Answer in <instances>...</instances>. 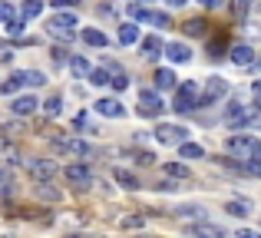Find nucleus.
<instances>
[{
  "label": "nucleus",
  "instance_id": "nucleus-25",
  "mask_svg": "<svg viewBox=\"0 0 261 238\" xmlns=\"http://www.w3.org/2000/svg\"><path fill=\"white\" fill-rule=\"evenodd\" d=\"M60 110H63V99H60V93H53V96L43 103V113L46 116H60Z\"/></svg>",
  "mask_w": 261,
  "mask_h": 238
},
{
  "label": "nucleus",
  "instance_id": "nucleus-9",
  "mask_svg": "<svg viewBox=\"0 0 261 238\" xmlns=\"http://www.w3.org/2000/svg\"><path fill=\"white\" fill-rule=\"evenodd\" d=\"M53 175H57V166H53V159H37V162H30V179H33V182L46 186Z\"/></svg>",
  "mask_w": 261,
  "mask_h": 238
},
{
  "label": "nucleus",
  "instance_id": "nucleus-1",
  "mask_svg": "<svg viewBox=\"0 0 261 238\" xmlns=\"http://www.w3.org/2000/svg\"><path fill=\"white\" fill-rule=\"evenodd\" d=\"M228 152L235 155L242 166H248L251 159H261V139H255V136H245V133H238V136H231L228 142Z\"/></svg>",
  "mask_w": 261,
  "mask_h": 238
},
{
  "label": "nucleus",
  "instance_id": "nucleus-4",
  "mask_svg": "<svg viewBox=\"0 0 261 238\" xmlns=\"http://www.w3.org/2000/svg\"><path fill=\"white\" fill-rule=\"evenodd\" d=\"M185 139H189V129L185 126H175V122H159L155 126V142H162V146H178Z\"/></svg>",
  "mask_w": 261,
  "mask_h": 238
},
{
  "label": "nucleus",
  "instance_id": "nucleus-19",
  "mask_svg": "<svg viewBox=\"0 0 261 238\" xmlns=\"http://www.w3.org/2000/svg\"><path fill=\"white\" fill-rule=\"evenodd\" d=\"M17 80H20L23 86H43V83H46V76H43L40 70H20Z\"/></svg>",
  "mask_w": 261,
  "mask_h": 238
},
{
  "label": "nucleus",
  "instance_id": "nucleus-12",
  "mask_svg": "<svg viewBox=\"0 0 261 238\" xmlns=\"http://www.w3.org/2000/svg\"><path fill=\"white\" fill-rule=\"evenodd\" d=\"M228 57H231V63H235V66H251V63H255V50H251L248 43L231 46V50H228Z\"/></svg>",
  "mask_w": 261,
  "mask_h": 238
},
{
  "label": "nucleus",
  "instance_id": "nucleus-11",
  "mask_svg": "<svg viewBox=\"0 0 261 238\" xmlns=\"http://www.w3.org/2000/svg\"><path fill=\"white\" fill-rule=\"evenodd\" d=\"M96 113H99V116H109V119H122L126 116V106H122L119 99H99V103H96Z\"/></svg>",
  "mask_w": 261,
  "mask_h": 238
},
{
  "label": "nucleus",
  "instance_id": "nucleus-16",
  "mask_svg": "<svg viewBox=\"0 0 261 238\" xmlns=\"http://www.w3.org/2000/svg\"><path fill=\"white\" fill-rule=\"evenodd\" d=\"M83 43L86 46H109V37L102 30H96V27H86L83 30Z\"/></svg>",
  "mask_w": 261,
  "mask_h": 238
},
{
  "label": "nucleus",
  "instance_id": "nucleus-35",
  "mask_svg": "<svg viewBox=\"0 0 261 238\" xmlns=\"http://www.w3.org/2000/svg\"><path fill=\"white\" fill-rule=\"evenodd\" d=\"M50 4H53V7H76L80 0H50Z\"/></svg>",
  "mask_w": 261,
  "mask_h": 238
},
{
  "label": "nucleus",
  "instance_id": "nucleus-30",
  "mask_svg": "<svg viewBox=\"0 0 261 238\" xmlns=\"http://www.w3.org/2000/svg\"><path fill=\"white\" fill-rule=\"evenodd\" d=\"M192 232H195V235H212V238H222V228H218V225H208V222H202V225H195Z\"/></svg>",
  "mask_w": 261,
  "mask_h": 238
},
{
  "label": "nucleus",
  "instance_id": "nucleus-37",
  "mask_svg": "<svg viewBox=\"0 0 261 238\" xmlns=\"http://www.w3.org/2000/svg\"><path fill=\"white\" fill-rule=\"evenodd\" d=\"M122 225H126V228H139V225H142V219H126Z\"/></svg>",
  "mask_w": 261,
  "mask_h": 238
},
{
  "label": "nucleus",
  "instance_id": "nucleus-8",
  "mask_svg": "<svg viewBox=\"0 0 261 238\" xmlns=\"http://www.w3.org/2000/svg\"><path fill=\"white\" fill-rule=\"evenodd\" d=\"M162 110H166V106H162V99L159 96H155V93L152 90H146V93H142V96H139V116H146V119H159L162 116Z\"/></svg>",
  "mask_w": 261,
  "mask_h": 238
},
{
  "label": "nucleus",
  "instance_id": "nucleus-5",
  "mask_svg": "<svg viewBox=\"0 0 261 238\" xmlns=\"http://www.w3.org/2000/svg\"><path fill=\"white\" fill-rule=\"evenodd\" d=\"M53 149L57 152H66V155H93V146L89 142H83V139H70V136H57L53 139Z\"/></svg>",
  "mask_w": 261,
  "mask_h": 238
},
{
  "label": "nucleus",
  "instance_id": "nucleus-39",
  "mask_svg": "<svg viewBox=\"0 0 261 238\" xmlns=\"http://www.w3.org/2000/svg\"><path fill=\"white\" fill-rule=\"evenodd\" d=\"M189 0H169V7H185Z\"/></svg>",
  "mask_w": 261,
  "mask_h": 238
},
{
  "label": "nucleus",
  "instance_id": "nucleus-17",
  "mask_svg": "<svg viewBox=\"0 0 261 238\" xmlns=\"http://www.w3.org/2000/svg\"><path fill=\"white\" fill-rule=\"evenodd\" d=\"M119 43H122V46L139 43V27H136V23H122V27H119Z\"/></svg>",
  "mask_w": 261,
  "mask_h": 238
},
{
  "label": "nucleus",
  "instance_id": "nucleus-27",
  "mask_svg": "<svg viewBox=\"0 0 261 238\" xmlns=\"http://www.w3.org/2000/svg\"><path fill=\"white\" fill-rule=\"evenodd\" d=\"M166 175L169 179H189V169L178 166V162H166Z\"/></svg>",
  "mask_w": 261,
  "mask_h": 238
},
{
  "label": "nucleus",
  "instance_id": "nucleus-38",
  "mask_svg": "<svg viewBox=\"0 0 261 238\" xmlns=\"http://www.w3.org/2000/svg\"><path fill=\"white\" fill-rule=\"evenodd\" d=\"M198 4H202V7H218L222 0H198Z\"/></svg>",
  "mask_w": 261,
  "mask_h": 238
},
{
  "label": "nucleus",
  "instance_id": "nucleus-40",
  "mask_svg": "<svg viewBox=\"0 0 261 238\" xmlns=\"http://www.w3.org/2000/svg\"><path fill=\"white\" fill-rule=\"evenodd\" d=\"M142 4H149V0H142Z\"/></svg>",
  "mask_w": 261,
  "mask_h": 238
},
{
  "label": "nucleus",
  "instance_id": "nucleus-23",
  "mask_svg": "<svg viewBox=\"0 0 261 238\" xmlns=\"http://www.w3.org/2000/svg\"><path fill=\"white\" fill-rule=\"evenodd\" d=\"M178 149H182V159H202L205 149L195 146V142H178Z\"/></svg>",
  "mask_w": 261,
  "mask_h": 238
},
{
  "label": "nucleus",
  "instance_id": "nucleus-13",
  "mask_svg": "<svg viewBox=\"0 0 261 238\" xmlns=\"http://www.w3.org/2000/svg\"><path fill=\"white\" fill-rule=\"evenodd\" d=\"M162 50H166V57L172 60V63H189L192 60V50L185 43H169V46H162Z\"/></svg>",
  "mask_w": 261,
  "mask_h": 238
},
{
  "label": "nucleus",
  "instance_id": "nucleus-10",
  "mask_svg": "<svg viewBox=\"0 0 261 238\" xmlns=\"http://www.w3.org/2000/svg\"><path fill=\"white\" fill-rule=\"evenodd\" d=\"M63 175H66V182H70V186H83V189L93 182V172H89L86 166H76V162H73V166H66Z\"/></svg>",
  "mask_w": 261,
  "mask_h": 238
},
{
  "label": "nucleus",
  "instance_id": "nucleus-32",
  "mask_svg": "<svg viewBox=\"0 0 261 238\" xmlns=\"http://www.w3.org/2000/svg\"><path fill=\"white\" fill-rule=\"evenodd\" d=\"M10 20H13V7L10 4H7V0H0V23H10Z\"/></svg>",
  "mask_w": 261,
  "mask_h": 238
},
{
  "label": "nucleus",
  "instance_id": "nucleus-36",
  "mask_svg": "<svg viewBox=\"0 0 261 238\" xmlns=\"http://www.w3.org/2000/svg\"><path fill=\"white\" fill-rule=\"evenodd\" d=\"M251 90H255V99H258V113H261V80H258L255 86H251Z\"/></svg>",
  "mask_w": 261,
  "mask_h": 238
},
{
  "label": "nucleus",
  "instance_id": "nucleus-2",
  "mask_svg": "<svg viewBox=\"0 0 261 238\" xmlns=\"http://www.w3.org/2000/svg\"><path fill=\"white\" fill-rule=\"evenodd\" d=\"M222 96H228V80H222V76H208L205 90L198 93V106H215Z\"/></svg>",
  "mask_w": 261,
  "mask_h": 238
},
{
  "label": "nucleus",
  "instance_id": "nucleus-33",
  "mask_svg": "<svg viewBox=\"0 0 261 238\" xmlns=\"http://www.w3.org/2000/svg\"><path fill=\"white\" fill-rule=\"evenodd\" d=\"M208 53H212V57H222V53H225V40H212V43H208Z\"/></svg>",
  "mask_w": 261,
  "mask_h": 238
},
{
  "label": "nucleus",
  "instance_id": "nucleus-14",
  "mask_svg": "<svg viewBox=\"0 0 261 238\" xmlns=\"http://www.w3.org/2000/svg\"><path fill=\"white\" fill-rule=\"evenodd\" d=\"M37 106H40V103L30 96V93H23V96H17V99H13V113H17V116H30V113L37 110Z\"/></svg>",
  "mask_w": 261,
  "mask_h": 238
},
{
  "label": "nucleus",
  "instance_id": "nucleus-24",
  "mask_svg": "<svg viewBox=\"0 0 261 238\" xmlns=\"http://www.w3.org/2000/svg\"><path fill=\"white\" fill-rule=\"evenodd\" d=\"M116 182H119L122 189H139V179H136L133 172H126V169H116Z\"/></svg>",
  "mask_w": 261,
  "mask_h": 238
},
{
  "label": "nucleus",
  "instance_id": "nucleus-22",
  "mask_svg": "<svg viewBox=\"0 0 261 238\" xmlns=\"http://www.w3.org/2000/svg\"><path fill=\"white\" fill-rule=\"evenodd\" d=\"M86 76H89V83H93V86H109V66H99V70H89Z\"/></svg>",
  "mask_w": 261,
  "mask_h": 238
},
{
  "label": "nucleus",
  "instance_id": "nucleus-15",
  "mask_svg": "<svg viewBox=\"0 0 261 238\" xmlns=\"http://www.w3.org/2000/svg\"><path fill=\"white\" fill-rule=\"evenodd\" d=\"M139 46H142V57H149V60H155L162 53V40L155 37V33H152V37H142Z\"/></svg>",
  "mask_w": 261,
  "mask_h": 238
},
{
  "label": "nucleus",
  "instance_id": "nucleus-34",
  "mask_svg": "<svg viewBox=\"0 0 261 238\" xmlns=\"http://www.w3.org/2000/svg\"><path fill=\"white\" fill-rule=\"evenodd\" d=\"M248 7H251V0H235V13H238V17H245Z\"/></svg>",
  "mask_w": 261,
  "mask_h": 238
},
{
  "label": "nucleus",
  "instance_id": "nucleus-31",
  "mask_svg": "<svg viewBox=\"0 0 261 238\" xmlns=\"http://www.w3.org/2000/svg\"><path fill=\"white\" fill-rule=\"evenodd\" d=\"M185 33H192V37H202V33H205V20H189V23H185Z\"/></svg>",
  "mask_w": 261,
  "mask_h": 238
},
{
  "label": "nucleus",
  "instance_id": "nucleus-3",
  "mask_svg": "<svg viewBox=\"0 0 261 238\" xmlns=\"http://www.w3.org/2000/svg\"><path fill=\"white\" fill-rule=\"evenodd\" d=\"M172 110H175V113H192V110H198V86L192 83V80H185V83L178 86Z\"/></svg>",
  "mask_w": 261,
  "mask_h": 238
},
{
  "label": "nucleus",
  "instance_id": "nucleus-26",
  "mask_svg": "<svg viewBox=\"0 0 261 238\" xmlns=\"http://www.w3.org/2000/svg\"><path fill=\"white\" fill-rule=\"evenodd\" d=\"M146 20H149V23H155V27H172L169 13H162V10H146Z\"/></svg>",
  "mask_w": 261,
  "mask_h": 238
},
{
  "label": "nucleus",
  "instance_id": "nucleus-20",
  "mask_svg": "<svg viewBox=\"0 0 261 238\" xmlns=\"http://www.w3.org/2000/svg\"><path fill=\"white\" fill-rule=\"evenodd\" d=\"M43 13V0H23V7H20V17L23 20H33Z\"/></svg>",
  "mask_w": 261,
  "mask_h": 238
},
{
  "label": "nucleus",
  "instance_id": "nucleus-21",
  "mask_svg": "<svg viewBox=\"0 0 261 238\" xmlns=\"http://www.w3.org/2000/svg\"><path fill=\"white\" fill-rule=\"evenodd\" d=\"M155 86H159V90H172L175 86V73L172 70H155Z\"/></svg>",
  "mask_w": 261,
  "mask_h": 238
},
{
  "label": "nucleus",
  "instance_id": "nucleus-29",
  "mask_svg": "<svg viewBox=\"0 0 261 238\" xmlns=\"http://www.w3.org/2000/svg\"><path fill=\"white\" fill-rule=\"evenodd\" d=\"M70 70H73V76H86V73H89V63H86L83 57H73L70 60Z\"/></svg>",
  "mask_w": 261,
  "mask_h": 238
},
{
  "label": "nucleus",
  "instance_id": "nucleus-18",
  "mask_svg": "<svg viewBox=\"0 0 261 238\" xmlns=\"http://www.w3.org/2000/svg\"><path fill=\"white\" fill-rule=\"evenodd\" d=\"M225 212L235 215V219H245V215H251V202H245V199H231L228 205H225Z\"/></svg>",
  "mask_w": 261,
  "mask_h": 238
},
{
  "label": "nucleus",
  "instance_id": "nucleus-7",
  "mask_svg": "<svg viewBox=\"0 0 261 238\" xmlns=\"http://www.w3.org/2000/svg\"><path fill=\"white\" fill-rule=\"evenodd\" d=\"M258 122V113L255 110H248V106H242V103H235L228 110V126L231 129H242V126H255Z\"/></svg>",
  "mask_w": 261,
  "mask_h": 238
},
{
  "label": "nucleus",
  "instance_id": "nucleus-28",
  "mask_svg": "<svg viewBox=\"0 0 261 238\" xmlns=\"http://www.w3.org/2000/svg\"><path fill=\"white\" fill-rule=\"evenodd\" d=\"M20 86H23V83H20L17 73H13L10 80H4V83H0V96H10V93H17V90H20Z\"/></svg>",
  "mask_w": 261,
  "mask_h": 238
},
{
  "label": "nucleus",
  "instance_id": "nucleus-6",
  "mask_svg": "<svg viewBox=\"0 0 261 238\" xmlns=\"http://www.w3.org/2000/svg\"><path fill=\"white\" fill-rule=\"evenodd\" d=\"M76 27H80L76 13H53L50 17V33H57V37H73Z\"/></svg>",
  "mask_w": 261,
  "mask_h": 238
}]
</instances>
